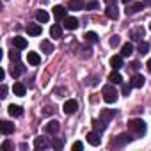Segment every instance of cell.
<instances>
[{
	"label": "cell",
	"instance_id": "cell-39",
	"mask_svg": "<svg viewBox=\"0 0 151 151\" xmlns=\"http://www.w3.org/2000/svg\"><path fill=\"white\" fill-rule=\"evenodd\" d=\"M11 147H13V144H11V142H9V140H6V142H4V144H2V151H9V149H11Z\"/></svg>",
	"mask_w": 151,
	"mask_h": 151
},
{
	"label": "cell",
	"instance_id": "cell-43",
	"mask_svg": "<svg viewBox=\"0 0 151 151\" xmlns=\"http://www.w3.org/2000/svg\"><path fill=\"white\" fill-rule=\"evenodd\" d=\"M43 114H52V107H46V109L43 110Z\"/></svg>",
	"mask_w": 151,
	"mask_h": 151
},
{
	"label": "cell",
	"instance_id": "cell-21",
	"mask_svg": "<svg viewBox=\"0 0 151 151\" xmlns=\"http://www.w3.org/2000/svg\"><path fill=\"white\" fill-rule=\"evenodd\" d=\"M27 60H29V64H30V66H39V62H41V57H39L36 52H29V55H27Z\"/></svg>",
	"mask_w": 151,
	"mask_h": 151
},
{
	"label": "cell",
	"instance_id": "cell-14",
	"mask_svg": "<svg viewBox=\"0 0 151 151\" xmlns=\"http://www.w3.org/2000/svg\"><path fill=\"white\" fill-rule=\"evenodd\" d=\"M105 14H107V18H110V20H117V18H119V11H117L116 6H107Z\"/></svg>",
	"mask_w": 151,
	"mask_h": 151
},
{
	"label": "cell",
	"instance_id": "cell-6",
	"mask_svg": "<svg viewBox=\"0 0 151 151\" xmlns=\"http://www.w3.org/2000/svg\"><path fill=\"white\" fill-rule=\"evenodd\" d=\"M62 109H64L66 114H75V112L78 110V101H77V100H68Z\"/></svg>",
	"mask_w": 151,
	"mask_h": 151
},
{
	"label": "cell",
	"instance_id": "cell-32",
	"mask_svg": "<svg viewBox=\"0 0 151 151\" xmlns=\"http://www.w3.org/2000/svg\"><path fill=\"white\" fill-rule=\"evenodd\" d=\"M119 43H121V37H119V36H112V37H110V41H109V45H110L112 48H117V46H119Z\"/></svg>",
	"mask_w": 151,
	"mask_h": 151
},
{
	"label": "cell",
	"instance_id": "cell-35",
	"mask_svg": "<svg viewBox=\"0 0 151 151\" xmlns=\"http://www.w3.org/2000/svg\"><path fill=\"white\" fill-rule=\"evenodd\" d=\"M9 57H11V60H16V62H18V60H20V52H18V50H11V52H9Z\"/></svg>",
	"mask_w": 151,
	"mask_h": 151
},
{
	"label": "cell",
	"instance_id": "cell-7",
	"mask_svg": "<svg viewBox=\"0 0 151 151\" xmlns=\"http://www.w3.org/2000/svg\"><path fill=\"white\" fill-rule=\"evenodd\" d=\"M86 139H87V142L91 144V146H100V142H101V137H100V132H89L87 135H86Z\"/></svg>",
	"mask_w": 151,
	"mask_h": 151
},
{
	"label": "cell",
	"instance_id": "cell-40",
	"mask_svg": "<svg viewBox=\"0 0 151 151\" xmlns=\"http://www.w3.org/2000/svg\"><path fill=\"white\" fill-rule=\"evenodd\" d=\"M132 68H133V69H139V68H140V64H139L137 60H133V62H132Z\"/></svg>",
	"mask_w": 151,
	"mask_h": 151
},
{
	"label": "cell",
	"instance_id": "cell-34",
	"mask_svg": "<svg viewBox=\"0 0 151 151\" xmlns=\"http://www.w3.org/2000/svg\"><path fill=\"white\" fill-rule=\"evenodd\" d=\"M98 7H100V4L96 2V0H91V2L86 6V9H89V11H94V9H98Z\"/></svg>",
	"mask_w": 151,
	"mask_h": 151
},
{
	"label": "cell",
	"instance_id": "cell-5",
	"mask_svg": "<svg viewBox=\"0 0 151 151\" xmlns=\"http://www.w3.org/2000/svg\"><path fill=\"white\" fill-rule=\"evenodd\" d=\"M86 2L84 0H69L68 2V9H71V11H84L86 9Z\"/></svg>",
	"mask_w": 151,
	"mask_h": 151
},
{
	"label": "cell",
	"instance_id": "cell-1",
	"mask_svg": "<svg viewBox=\"0 0 151 151\" xmlns=\"http://www.w3.org/2000/svg\"><path fill=\"white\" fill-rule=\"evenodd\" d=\"M101 94H103V100H105L107 103H116V101H117V96H119V93L116 91L114 84H107V86L101 89Z\"/></svg>",
	"mask_w": 151,
	"mask_h": 151
},
{
	"label": "cell",
	"instance_id": "cell-3",
	"mask_svg": "<svg viewBox=\"0 0 151 151\" xmlns=\"http://www.w3.org/2000/svg\"><path fill=\"white\" fill-rule=\"evenodd\" d=\"M130 140H133L132 135H128V133H121V135H117V137L112 140V147H123V146L128 144Z\"/></svg>",
	"mask_w": 151,
	"mask_h": 151
},
{
	"label": "cell",
	"instance_id": "cell-29",
	"mask_svg": "<svg viewBox=\"0 0 151 151\" xmlns=\"http://www.w3.org/2000/svg\"><path fill=\"white\" fill-rule=\"evenodd\" d=\"M39 48H41L45 53H52V52H53V45H52L50 41H46V39H43V41H41Z\"/></svg>",
	"mask_w": 151,
	"mask_h": 151
},
{
	"label": "cell",
	"instance_id": "cell-17",
	"mask_svg": "<svg viewBox=\"0 0 151 151\" xmlns=\"http://www.w3.org/2000/svg\"><path fill=\"white\" fill-rule=\"evenodd\" d=\"M7 112H9V116H13V117H20L22 114H23V109L20 107V105H9V109H7Z\"/></svg>",
	"mask_w": 151,
	"mask_h": 151
},
{
	"label": "cell",
	"instance_id": "cell-47",
	"mask_svg": "<svg viewBox=\"0 0 151 151\" xmlns=\"http://www.w3.org/2000/svg\"><path fill=\"white\" fill-rule=\"evenodd\" d=\"M149 30H151V23H149Z\"/></svg>",
	"mask_w": 151,
	"mask_h": 151
},
{
	"label": "cell",
	"instance_id": "cell-25",
	"mask_svg": "<svg viewBox=\"0 0 151 151\" xmlns=\"http://www.w3.org/2000/svg\"><path fill=\"white\" fill-rule=\"evenodd\" d=\"M36 20H37L39 23H46V22L50 20V14H48L45 9H41V11H37V13H36Z\"/></svg>",
	"mask_w": 151,
	"mask_h": 151
},
{
	"label": "cell",
	"instance_id": "cell-42",
	"mask_svg": "<svg viewBox=\"0 0 151 151\" xmlns=\"http://www.w3.org/2000/svg\"><path fill=\"white\" fill-rule=\"evenodd\" d=\"M62 93H64V89H55V94H57V96H64Z\"/></svg>",
	"mask_w": 151,
	"mask_h": 151
},
{
	"label": "cell",
	"instance_id": "cell-26",
	"mask_svg": "<svg viewBox=\"0 0 151 151\" xmlns=\"http://www.w3.org/2000/svg\"><path fill=\"white\" fill-rule=\"evenodd\" d=\"M133 53V45L132 43H124L123 46H121V55L123 57H130Z\"/></svg>",
	"mask_w": 151,
	"mask_h": 151
},
{
	"label": "cell",
	"instance_id": "cell-12",
	"mask_svg": "<svg viewBox=\"0 0 151 151\" xmlns=\"http://www.w3.org/2000/svg\"><path fill=\"white\" fill-rule=\"evenodd\" d=\"M59 128H60V124H59V121H50V123H46V126H45V132L46 133H50V135H53V133H57L59 132Z\"/></svg>",
	"mask_w": 151,
	"mask_h": 151
},
{
	"label": "cell",
	"instance_id": "cell-38",
	"mask_svg": "<svg viewBox=\"0 0 151 151\" xmlns=\"http://www.w3.org/2000/svg\"><path fill=\"white\" fill-rule=\"evenodd\" d=\"M52 146H53L55 149H62V140H57V139H55V140L52 142Z\"/></svg>",
	"mask_w": 151,
	"mask_h": 151
},
{
	"label": "cell",
	"instance_id": "cell-11",
	"mask_svg": "<svg viewBox=\"0 0 151 151\" xmlns=\"http://www.w3.org/2000/svg\"><path fill=\"white\" fill-rule=\"evenodd\" d=\"M27 32H29V36H41L43 29H41L39 23H29L27 25Z\"/></svg>",
	"mask_w": 151,
	"mask_h": 151
},
{
	"label": "cell",
	"instance_id": "cell-22",
	"mask_svg": "<svg viewBox=\"0 0 151 151\" xmlns=\"http://www.w3.org/2000/svg\"><path fill=\"white\" fill-rule=\"evenodd\" d=\"M13 93H14L16 96H25V93H27V87H25L22 82H16V84L13 86Z\"/></svg>",
	"mask_w": 151,
	"mask_h": 151
},
{
	"label": "cell",
	"instance_id": "cell-4",
	"mask_svg": "<svg viewBox=\"0 0 151 151\" xmlns=\"http://www.w3.org/2000/svg\"><path fill=\"white\" fill-rule=\"evenodd\" d=\"M53 16H55V20L59 22V20H66L68 18V9L64 7V6H55L53 7Z\"/></svg>",
	"mask_w": 151,
	"mask_h": 151
},
{
	"label": "cell",
	"instance_id": "cell-2",
	"mask_svg": "<svg viewBox=\"0 0 151 151\" xmlns=\"http://www.w3.org/2000/svg\"><path fill=\"white\" fill-rule=\"evenodd\" d=\"M128 130L135 135H144L146 133V123L142 119H132V121H128Z\"/></svg>",
	"mask_w": 151,
	"mask_h": 151
},
{
	"label": "cell",
	"instance_id": "cell-44",
	"mask_svg": "<svg viewBox=\"0 0 151 151\" xmlns=\"http://www.w3.org/2000/svg\"><path fill=\"white\" fill-rule=\"evenodd\" d=\"M146 68H147V71H149V73H151V59H149V60H147V62H146Z\"/></svg>",
	"mask_w": 151,
	"mask_h": 151
},
{
	"label": "cell",
	"instance_id": "cell-9",
	"mask_svg": "<svg viewBox=\"0 0 151 151\" xmlns=\"http://www.w3.org/2000/svg\"><path fill=\"white\" fill-rule=\"evenodd\" d=\"M64 29H68V30H77L78 29V20L75 18V16H68L64 20Z\"/></svg>",
	"mask_w": 151,
	"mask_h": 151
},
{
	"label": "cell",
	"instance_id": "cell-45",
	"mask_svg": "<svg viewBox=\"0 0 151 151\" xmlns=\"http://www.w3.org/2000/svg\"><path fill=\"white\" fill-rule=\"evenodd\" d=\"M4 77H6V71H4V69H0V80H4Z\"/></svg>",
	"mask_w": 151,
	"mask_h": 151
},
{
	"label": "cell",
	"instance_id": "cell-41",
	"mask_svg": "<svg viewBox=\"0 0 151 151\" xmlns=\"http://www.w3.org/2000/svg\"><path fill=\"white\" fill-rule=\"evenodd\" d=\"M105 2H107V6H116L117 0H105Z\"/></svg>",
	"mask_w": 151,
	"mask_h": 151
},
{
	"label": "cell",
	"instance_id": "cell-37",
	"mask_svg": "<svg viewBox=\"0 0 151 151\" xmlns=\"http://www.w3.org/2000/svg\"><path fill=\"white\" fill-rule=\"evenodd\" d=\"M0 96H2V98L7 96V86L6 84H2V87H0Z\"/></svg>",
	"mask_w": 151,
	"mask_h": 151
},
{
	"label": "cell",
	"instance_id": "cell-23",
	"mask_svg": "<svg viewBox=\"0 0 151 151\" xmlns=\"http://www.w3.org/2000/svg\"><path fill=\"white\" fill-rule=\"evenodd\" d=\"M114 116H116V110H112V109H103V110L100 112V117H101L103 121H107V123H109Z\"/></svg>",
	"mask_w": 151,
	"mask_h": 151
},
{
	"label": "cell",
	"instance_id": "cell-20",
	"mask_svg": "<svg viewBox=\"0 0 151 151\" xmlns=\"http://www.w3.org/2000/svg\"><path fill=\"white\" fill-rule=\"evenodd\" d=\"M130 37H132L133 41H140V39L144 37V29H142V27H137V29H133V30L130 32Z\"/></svg>",
	"mask_w": 151,
	"mask_h": 151
},
{
	"label": "cell",
	"instance_id": "cell-18",
	"mask_svg": "<svg viewBox=\"0 0 151 151\" xmlns=\"http://www.w3.org/2000/svg\"><path fill=\"white\" fill-rule=\"evenodd\" d=\"M109 82H110V84H123V77L119 75L117 69H114V71L109 75Z\"/></svg>",
	"mask_w": 151,
	"mask_h": 151
},
{
	"label": "cell",
	"instance_id": "cell-28",
	"mask_svg": "<svg viewBox=\"0 0 151 151\" xmlns=\"http://www.w3.org/2000/svg\"><path fill=\"white\" fill-rule=\"evenodd\" d=\"M23 71H25V68H23V66H20V64H16V66H13V68H11V71H9V73H11V77H13V78H18Z\"/></svg>",
	"mask_w": 151,
	"mask_h": 151
},
{
	"label": "cell",
	"instance_id": "cell-30",
	"mask_svg": "<svg viewBox=\"0 0 151 151\" xmlns=\"http://www.w3.org/2000/svg\"><path fill=\"white\" fill-rule=\"evenodd\" d=\"M84 37H86V41H87V43H93V45L100 41V37H98V34H96V32H87Z\"/></svg>",
	"mask_w": 151,
	"mask_h": 151
},
{
	"label": "cell",
	"instance_id": "cell-19",
	"mask_svg": "<svg viewBox=\"0 0 151 151\" xmlns=\"http://www.w3.org/2000/svg\"><path fill=\"white\" fill-rule=\"evenodd\" d=\"M50 36L53 37V39H59V37H62V27L57 23V25H52L50 27Z\"/></svg>",
	"mask_w": 151,
	"mask_h": 151
},
{
	"label": "cell",
	"instance_id": "cell-10",
	"mask_svg": "<svg viewBox=\"0 0 151 151\" xmlns=\"http://www.w3.org/2000/svg\"><path fill=\"white\" fill-rule=\"evenodd\" d=\"M144 82H146V78L142 77V75H133V77L130 78V84H132V87H137V89H140L142 86H144Z\"/></svg>",
	"mask_w": 151,
	"mask_h": 151
},
{
	"label": "cell",
	"instance_id": "cell-36",
	"mask_svg": "<svg viewBox=\"0 0 151 151\" xmlns=\"http://www.w3.org/2000/svg\"><path fill=\"white\" fill-rule=\"evenodd\" d=\"M73 149H75V151H82V149H84V144H82L80 140H77V142L73 144Z\"/></svg>",
	"mask_w": 151,
	"mask_h": 151
},
{
	"label": "cell",
	"instance_id": "cell-46",
	"mask_svg": "<svg viewBox=\"0 0 151 151\" xmlns=\"http://www.w3.org/2000/svg\"><path fill=\"white\" fill-rule=\"evenodd\" d=\"M121 2H123V4H126V6H128V4H130V2H133V0H121Z\"/></svg>",
	"mask_w": 151,
	"mask_h": 151
},
{
	"label": "cell",
	"instance_id": "cell-27",
	"mask_svg": "<svg viewBox=\"0 0 151 151\" xmlns=\"http://www.w3.org/2000/svg\"><path fill=\"white\" fill-rule=\"evenodd\" d=\"M93 126H94V130H96V132H100V133H101V132L107 128V121H103L101 117H100V119H94V121H93Z\"/></svg>",
	"mask_w": 151,
	"mask_h": 151
},
{
	"label": "cell",
	"instance_id": "cell-16",
	"mask_svg": "<svg viewBox=\"0 0 151 151\" xmlns=\"http://www.w3.org/2000/svg\"><path fill=\"white\" fill-rule=\"evenodd\" d=\"M142 9H144V4L142 2H135V4H132V6L126 7V14H135V13H139Z\"/></svg>",
	"mask_w": 151,
	"mask_h": 151
},
{
	"label": "cell",
	"instance_id": "cell-31",
	"mask_svg": "<svg viewBox=\"0 0 151 151\" xmlns=\"http://www.w3.org/2000/svg\"><path fill=\"white\" fill-rule=\"evenodd\" d=\"M147 52H149V43L140 41V43H139V53H140V55H146Z\"/></svg>",
	"mask_w": 151,
	"mask_h": 151
},
{
	"label": "cell",
	"instance_id": "cell-8",
	"mask_svg": "<svg viewBox=\"0 0 151 151\" xmlns=\"http://www.w3.org/2000/svg\"><path fill=\"white\" fill-rule=\"evenodd\" d=\"M0 132L4 135H11L14 132V123L11 121H0Z\"/></svg>",
	"mask_w": 151,
	"mask_h": 151
},
{
	"label": "cell",
	"instance_id": "cell-33",
	"mask_svg": "<svg viewBox=\"0 0 151 151\" xmlns=\"http://www.w3.org/2000/svg\"><path fill=\"white\" fill-rule=\"evenodd\" d=\"M121 93L123 96H128L132 93V84H121Z\"/></svg>",
	"mask_w": 151,
	"mask_h": 151
},
{
	"label": "cell",
	"instance_id": "cell-24",
	"mask_svg": "<svg viewBox=\"0 0 151 151\" xmlns=\"http://www.w3.org/2000/svg\"><path fill=\"white\" fill-rule=\"evenodd\" d=\"M13 45H14L18 50H25V48L29 46V43H27L25 37H14V39H13Z\"/></svg>",
	"mask_w": 151,
	"mask_h": 151
},
{
	"label": "cell",
	"instance_id": "cell-13",
	"mask_svg": "<svg viewBox=\"0 0 151 151\" xmlns=\"http://www.w3.org/2000/svg\"><path fill=\"white\" fill-rule=\"evenodd\" d=\"M52 144L45 139V137H36V140H34V147L36 149H48Z\"/></svg>",
	"mask_w": 151,
	"mask_h": 151
},
{
	"label": "cell",
	"instance_id": "cell-15",
	"mask_svg": "<svg viewBox=\"0 0 151 151\" xmlns=\"http://www.w3.org/2000/svg\"><path fill=\"white\" fill-rule=\"evenodd\" d=\"M110 66H112V69H121L123 68V55H112Z\"/></svg>",
	"mask_w": 151,
	"mask_h": 151
}]
</instances>
